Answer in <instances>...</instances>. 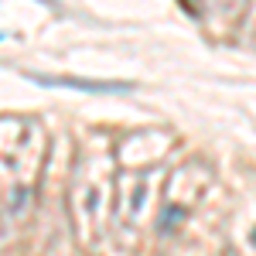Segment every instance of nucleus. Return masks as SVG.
Listing matches in <instances>:
<instances>
[{
  "label": "nucleus",
  "instance_id": "1",
  "mask_svg": "<svg viewBox=\"0 0 256 256\" xmlns=\"http://www.w3.org/2000/svg\"><path fill=\"white\" fill-rule=\"evenodd\" d=\"M44 86H76V89H89V92H113V89H126V82H96V79H68V76H34Z\"/></svg>",
  "mask_w": 256,
  "mask_h": 256
}]
</instances>
